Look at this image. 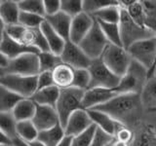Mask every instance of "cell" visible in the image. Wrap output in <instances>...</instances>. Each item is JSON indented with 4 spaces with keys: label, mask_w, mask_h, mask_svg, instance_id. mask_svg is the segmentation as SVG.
I'll list each match as a JSON object with an SVG mask.
<instances>
[{
    "label": "cell",
    "mask_w": 156,
    "mask_h": 146,
    "mask_svg": "<svg viewBox=\"0 0 156 146\" xmlns=\"http://www.w3.org/2000/svg\"><path fill=\"white\" fill-rule=\"evenodd\" d=\"M92 109L105 112L116 122L130 128L138 125L144 108L140 95L118 94L106 103Z\"/></svg>",
    "instance_id": "cell-1"
},
{
    "label": "cell",
    "mask_w": 156,
    "mask_h": 146,
    "mask_svg": "<svg viewBox=\"0 0 156 146\" xmlns=\"http://www.w3.org/2000/svg\"><path fill=\"white\" fill-rule=\"evenodd\" d=\"M85 91L74 87H68L60 90V96L57 100L55 109L60 120V124L65 128L70 115L79 109H82V99Z\"/></svg>",
    "instance_id": "cell-2"
},
{
    "label": "cell",
    "mask_w": 156,
    "mask_h": 146,
    "mask_svg": "<svg viewBox=\"0 0 156 146\" xmlns=\"http://www.w3.org/2000/svg\"><path fill=\"white\" fill-rule=\"evenodd\" d=\"M148 79V70L139 62L132 60L128 70L121 77L118 86L113 89L117 94L140 95Z\"/></svg>",
    "instance_id": "cell-3"
},
{
    "label": "cell",
    "mask_w": 156,
    "mask_h": 146,
    "mask_svg": "<svg viewBox=\"0 0 156 146\" xmlns=\"http://www.w3.org/2000/svg\"><path fill=\"white\" fill-rule=\"evenodd\" d=\"M118 24L120 28L122 46L126 50L136 42L156 36V34L153 31L149 30L146 27L140 26L136 23H135L127 13L126 9L122 7Z\"/></svg>",
    "instance_id": "cell-4"
},
{
    "label": "cell",
    "mask_w": 156,
    "mask_h": 146,
    "mask_svg": "<svg viewBox=\"0 0 156 146\" xmlns=\"http://www.w3.org/2000/svg\"><path fill=\"white\" fill-rule=\"evenodd\" d=\"M5 32L13 40L40 52H49V47L40 28H27L21 24H13L5 27Z\"/></svg>",
    "instance_id": "cell-5"
},
{
    "label": "cell",
    "mask_w": 156,
    "mask_h": 146,
    "mask_svg": "<svg viewBox=\"0 0 156 146\" xmlns=\"http://www.w3.org/2000/svg\"><path fill=\"white\" fill-rule=\"evenodd\" d=\"M127 51L132 60L148 70V78L152 77L156 65V36L136 42Z\"/></svg>",
    "instance_id": "cell-6"
},
{
    "label": "cell",
    "mask_w": 156,
    "mask_h": 146,
    "mask_svg": "<svg viewBox=\"0 0 156 146\" xmlns=\"http://www.w3.org/2000/svg\"><path fill=\"white\" fill-rule=\"evenodd\" d=\"M109 45L105 34L102 33L100 24L95 19L90 31L79 43L80 49L91 61L101 57L106 47Z\"/></svg>",
    "instance_id": "cell-7"
},
{
    "label": "cell",
    "mask_w": 156,
    "mask_h": 146,
    "mask_svg": "<svg viewBox=\"0 0 156 146\" xmlns=\"http://www.w3.org/2000/svg\"><path fill=\"white\" fill-rule=\"evenodd\" d=\"M101 60L115 75L121 78L128 70L132 57L123 47L109 44L102 54Z\"/></svg>",
    "instance_id": "cell-8"
},
{
    "label": "cell",
    "mask_w": 156,
    "mask_h": 146,
    "mask_svg": "<svg viewBox=\"0 0 156 146\" xmlns=\"http://www.w3.org/2000/svg\"><path fill=\"white\" fill-rule=\"evenodd\" d=\"M91 76L89 89L91 88H105V89H115L118 86L121 78L115 75L107 67L101 57L93 60L88 68Z\"/></svg>",
    "instance_id": "cell-9"
},
{
    "label": "cell",
    "mask_w": 156,
    "mask_h": 146,
    "mask_svg": "<svg viewBox=\"0 0 156 146\" xmlns=\"http://www.w3.org/2000/svg\"><path fill=\"white\" fill-rule=\"evenodd\" d=\"M0 85L14 92L23 99H30L37 89V76L5 74L0 80Z\"/></svg>",
    "instance_id": "cell-10"
},
{
    "label": "cell",
    "mask_w": 156,
    "mask_h": 146,
    "mask_svg": "<svg viewBox=\"0 0 156 146\" xmlns=\"http://www.w3.org/2000/svg\"><path fill=\"white\" fill-rule=\"evenodd\" d=\"M6 74H16L22 76H37L40 73L38 54L27 53L16 58L9 61L5 68Z\"/></svg>",
    "instance_id": "cell-11"
},
{
    "label": "cell",
    "mask_w": 156,
    "mask_h": 146,
    "mask_svg": "<svg viewBox=\"0 0 156 146\" xmlns=\"http://www.w3.org/2000/svg\"><path fill=\"white\" fill-rule=\"evenodd\" d=\"M60 57L62 63L72 67L73 69H88L92 61L79 46L70 41L66 42Z\"/></svg>",
    "instance_id": "cell-12"
},
{
    "label": "cell",
    "mask_w": 156,
    "mask_h": 146,
    "mask_svg": "<svg viewBox=\"0 0 156 146\" xmlns=\"http://www.w3.org/2000/svg\"><path fill=\"white\" fill-rule=\"evenodd\" d=\"M118 95L113 89H105V88H91L84 92L82 99V109L89 110L97 106L106 103L111 99Z\"/></svg>",
    "instance_id": "cell-13"
},
{
    "label": "cell",
    "mask_w": 156,
    "mask_h": 146,
    "mask_svg": "<svg viewBox=\"0 0 156 146\" xmlns=\"http://www.w3.org/2000/svg\"><path fill=\"white\" fill-rule=\"evenodd\" d=\"M94 22L95 19L91 15L84 12L72 18L68 41L74 43L76 45H79V43L83 40V38L90 31L93 24H94Z\"/></svg>",
    "instance_id": "cell-14"
},
{
    "label": "cell",
    "mask_w": 156,
    "mask_h": 146,
    "mask_svg": "<svg viewBox=\"0 0 156 146\" xmlns=\"http://www.w3.org/2000/svg\"><path fill=\"white\" fill-rule=\"evenodd\" d=\"M31 121L38 131L50 130L60 124L55 107L38 104H36V111Z\"/></svg>",
    "instance_id": "cell-15"
},
{
    "label": "cell",
    "mask_w": 156,
    "mask_h": 146,
    "mask_svg": "<svg viewBox=\"0 0 156 146\" xmlns=\"http://www.w3.org/2000/svg\"><path fill=\"white\" fill-rule=\"evenodd\" d=\"M93 125V122L88 114L87 110L79 109L70 115L68 118L66 125L65 126V134L67 136H74L84 133Z\"/></svg>",
    "instance_id": "cell-16"
},
{
    "label": "cell",
    "mask_w": 156,
    "mask_h": 146,
    "mask_svg": "<svg viewBox=\"0 0 156 146\" xmlns=\"http://www.w3.org/2000/svg\"><path fill=\"white\" fill-rule=\"evenodd\" d=\"M0 52H1L9 61L13 60V58H16L19 56L23 55V54H27V53L39 54V51L36 50L35 48L23 45V44L13 40L11 37H9L7 35L6 32L4 33L3 39L1 43H0Z\"/></svg>",
    "instance_id": "cell-17"
},
{
    "label": "cell",
    "mask_w": 156,
    "mask_h": 146,
    "mask_svg": "<svg viewBox=\"0 0 156 146\" xmlns=\"http://www.w3.org/2000/svg\"><path fill=\"white\" fill-rule=\"evenodd\" d=\"M45 21L50 24V26L60 35L65 41L69 39V31L72 18L67 16L66 14L60 11L53 16L45 17Z\"/></svg>",
    "instance_id": "cell-18"
},
{
    "label": "cell",
    "mask_w": 156,
    "mask_h": 146,
    "mask_svg": "<svg viewBox=\"0 0 156 146\" xmlns=\"http://www.w3.org/2000/svg\"><path fill=\"white\" fill-rule=\"evenodd\" d=\"M87 112L90 116L93 124L96 125L97 128L101 129L107 134L112 135L114 137L116 128L119 124L118 122H116L114 119H112L109 115H107L105 112H101L99 110L89 109V110H87Z\"/></svg>",
    "instance_id": "cell-19"
},
{
    "label": "cell",
    "mask_w": 156,
    "mask_h": 146,
    "mask_svg": "<svg viewBox=\"0 0 156 146\" xmlns=\"http://www.w3.org/2000/svg\"><path fill=\"white\" fill-rule=\"evenodd\" d=\"M40 30L42 31L44 37L48 44L49 51L56 56H61V54L65 48L66 42L54 30L46 21H44L40 26Z\"/></svg>",
    "instance_id": "cell-20"
},
{
    "label": "cell",
    "mask_w": 156,
    "mask_h": 146,
    "mask_svg": "<svg viewBox=\"0 0 156 146\" xmlns=\"http://www.w3.org/2000/svg\"><path fill=\"white\" fill-rule=\"evenodd\" d=\"M54 85L58 89H66L71 87L73 78H74V69L65 63H61L55 67L52 71Z\"/></svg>",
    "instance_id": "cell-21"
},
{
    "label": "cell",
    "mask_w": 156,
    "mask_h": 146,
    "mask_svg": "<svg viewBox=\"0 0 156 146\" xmlns=\"http://www.w3.org/2000/svg\"><path fill=\"white\" fill-rule=\"evenodd\" d=\"M130 146H156V131L152 126L143 124L138 131L134 133V138Z\"/></svg>",
    "instance_id": "cell-22"
},
{
    "label": "cell",
    "mask_w": 156,
    "mask_h": 146,
    "mask_svg": "<svg viewBox=\"0 0 156 146\" xmlns=\"http://www.w3.org/2000/svg\"><path fill=\"white\" fill-rule=\"evenodd\" d=\"M20 9L18 2L15 0H2L0 1V17L5 26L19 23Z\"/></svg>",
    "instance_id": "cell-23"
},
{
    "label": "cell",
    "mask_w": 156,
    "mask_h": 146,
    "mask_svg": "<svg viewBox=\"0 0 156 146\" xmlns=\"http://www.w3.org/2000/svg\"><path fill=\"white\" fill-rule=\"evenodd\" d=\"M36 111V103L31 99H23L14 107L12 114L18 122L32 120Z\"/></svg>",
    "instance_id": "cell-24"
},
{
    "label": "cell",
    "mask_w": 156,
    "mask_h": 146,
    "mask_svg": "<svg viewBox=\"0 0 156 146\" xmlns=\"http://www.w3.org/2000/svg\"><path fill=\"white\" fill-rule=\"evenodd\" d=\"M60 90L56 86H51L45 89L38 90L33 94L30 99L38 105H46L55 107L60 96Z\"/></svg>",
    "instance_id": "cell-25"
},
{
    "label": "cell",
    "mask_w": 156,
    "mask_h": 146,
    "mask_svg": "<svg viewBox=\"0 0 156 146\" xmlns=\"http://www.w3.org/2000/svg\"><path fill=\"white\" fill-rule=\"evenodd\" d=\"M140 96L144 109L149 111L156 108V76L148 78Z\"/></svg>",
    "instance_id": "cell-26"
},
{
    "label": "cell",
    "mask_w": 156,
    "mask_h": 146,
    "mask_svg": "<svg viewBox=\"0 0 156 146\" xmlns=\"http://www.w3.org/2000/svg\"><path fill=\"white\" fill-rule=\"evenodd\" d=\"M65 135V130L61 124H58L50 130L39 131L36 140L41 142L44 146H58Z\"/></svg>",
    "instance_id": "cell-27"
},
{
    "label": "cell",
    "mask_w": 156,
    "mask_h": 146,
    "mask_svg": "<svg viewBox=\"0 0 156 146\" xmlns=\"http://www.w3.org/2000/svg\"><path fill=\"white\" fill-rule=\"evenodd\" d=\"M23 99L22 96L0 85V113L12 112L18 102Z\"/></svg>",
    "instance_id": "cell-28"
},
{
    "label": "cell",
    "mask_w": 156,
    "mask_h": 146,
    "mask_svg": "<svg viewBox=\"0 0 156 146\" xmlns=\"http://www.w3.org/2000/svg\"><path fill=\"white\" fill-rule=\"evenodd\" d=\"M121 7L119 5H112L104 8L100 11L92 15V17L97 21L108 23H118L120 19Z\"/></svg>",
    "instance_id": "cell-29"
},
{
    "label": "cell",
    "mask_w": 156,
    "mask_h": 146,
    "mask_svg": "<svg viewBox=\"0 0 156 146\" xmlns=\"http://www.w3.org/2000/svg\"><path fill=\"white\" fill-rule=\"evenodd\" d=\"M0 130L11 139L17 137V121L15 120L12 112L0 113Z\"/></svg>",
    "instance_id": "cell-30"
},
{
    "label": "cell",
    "mask_w": 156,
    "mask_h": 146,
    "mask_svg": "<svg viewBox=\"0 0 156 146\" xmlns=\"http://www.w3.org/2000/svg\"><path fill=\"white\" fill-rule=\"evenodd\" d=\"M37 129L33 125L32 121H23L17 123V135L18 137L22 138L23 140L30 143L32 141H35L38 136Z\"/></svg>",
    "instance_id": "cell-31"
},
{
    "label": "cell",
    "mask_w": 156,
    "mask_h": 146,
    "mask_svg": "<svg viewBox=\"0 0 156 146\" xmlns=\"http://www.w3.org/2000/svg\"><path fill=\"white\" fill-rule=\"evenodd\" d=\"M97 22L100 24L101 31L105 34V36L107 39V41L109 42V44H113V45H116V46L123 47L121 42L120 28H119L118 23H104L100 21H97Z\"/></svg>",
    "instance_id": "cell-32"
},
{
    "label": "cell",
    "mask_w": 156,
    "mask_h": 146,
    "mask_svg": "<svg viewBox=\"0 0 156 146\" xmlns=\"http://www.w3.org/2000/svg\"><path fill=\"white\" fill-rule=\"evenodd\" d=\"M145 27L156 34V0H143Z\"/></svg>",
    "instance_id": "cell-33"
},
{
    "label": "cell",
    "mask_w": 156,
    "mask_h": 146,
    "mask_svg": "<svg viewBox=\"0 0 156 146\" xmlns=\"http://www.w3.org/2000/svg\"><path fill=\"white\" fill-rule=\"evenodd\" d=\"M38 58L40 72L53 71L54 68L62 63L61 57L54 55L51 52H40L38 54Z\"/></svg>",
    "instance_id": "cell-34"
},
{
    "label": "cell",
    "mask_w": 156,
    "mask_h": 146,
    "mask_svg": "<svg viewBox=\"0 0 156 146\" xmlns=\"http://www.w3.org/2000/svg\"><path fill=\"white\" fill-rule=\"evenodd\" d=\"M17 2L20 11L35 14L45 18L43 0H19Z\"/></svg>",
    "instance_id": "cell-35"
},
{
    "label": "cell",
    "mask_w": 156,
    "mask_h": 146,
    "mask_svg": "<svg viewBox=\"0 0 156 146\" xmlns=\"http://www.w3.org/2000/svg\"><path fill=\"white\" fill-rule=\"evenodd\" d=\"M112 5H119L116 0H83V12L89 15L95 14L100 10Z\"/></svg>",
    "instance_id": "cell-36"
},
{
    "label": "cell",
    "mask_w": 156,
    "mask_h": 146,
    "mask_svg": "<svg viewBox=\"0 0 156 146\" xmlns=\"http://www.w3.org/2000/svg\"><path fill=\"white\" fill-rule=\"evenodd\" d=\"M45 21V18L38 16L35 14L27 13L20 11L19 15V24L27 27V28H38L40 27L41 23Z\"/></svg>",
    "instance_id": "cell-37"
},
{
    "label": "cell",
    "mask_w": 156,
    "mask_h": 146,
    "mask_svg": "<svg viewBox=\"0 0 156 146\" xmlns=\"http://www.w3.org/2000/svg\"><path fill=\"white\" fill-rule=\"evenodd\" d=\"M124 9H126L127 13H128V15L135 23H136L140 26L145 27L144 12V8H143V5H141L140 1L133 0V2H132L128 7L124 8Z\"/></svg>",
    "instance_id": "cell-38"
},
{
    "label": "cell",
    "mask_w": 156,
    "mask_h": 146,
    "mask_svg": "<svg viewBox=\"0 0 156 146\" xmlns=\"http://www.w3.org/2000/svg\"><path fill=\"white\" fill-rule=\"evenodd\" d=\"M61 11L74 18L83 12V0H61Z\"/></svg>",
    "instance_id": "cell-39"
},
{
    "label": "cell",
    "mask_w": 156,
    "mask_h": 146,
    "mask_svg": "<svg viewBox=\"0 0 156 146\" xmlns=\"http://www.w3.org/2000/svg\"><path fill=\"white\" fill-rule=\"evenodd\" d=\"M90 82L91 76L88 69H74V78L71 87L86 91L89 89Z\"/></svg>",
    "instance_id": "cell-40"
},
{
    "label": "cell",
    "mask_w": 156,
    "mask_h": 146,
    "mask_svg": "<svg viewBox=\"0 0 156 146\" xmlns=\"http://www.w3.org/2000/svg\"><path fill=\"white\" fill-rule=\"evenodd\" d=\"M96 130H97L96 125L93 124L89 129L84 131V133L72 137L70 146H90L92 139L95 135Z\"/></svg>",
    "instance_id": "cell-41"
},
{
    "label": "cell",
    "mask_w": 156,
    "mask_h": 146,
    "mask_svg": "<svg viewBox=\"0 0 156 146\" xmlns=\"http://www.w3.org/2000/svg\"><path fill=\"white\" fill-rule=\"evenodd\" d=\"M114 138L116 140L122 141V142H126L131 144L132 140L134 138V131L132 130L129 127H126L122 124H118L114 134Z\"/></svg>",
    "instance_id": "cell-42"
},
{
    "label": "cell",
    "mask_w": 156,
    "mask_h": 146,
    "mask_svg": "<svg viewBox=\"0 0 156 146\" xmlns=\"http://www.w3.org/2000/svg\"><path fill=\"white\" fill-rule=\"evenodd\" d=\"M113 139H114V137L112 135L107 134L104 130L97 128L95 135L92 139V142H91L90 146H106Z\"/></svg>",
    "instance_id": "cell-43"
},
{
    "label": "cell",
    "mask_w": 156,
    "mask_h": 146,
    "mask_svg": "<svg viewBox=\"0 0 156 146\" xmlns=\"http://www.w3.org/2000/svg\"><path fill=\"white\" fill-rule=\"evenodd\" d=\"M51 86H55L53 82V76H52V71H44L40 72L37 75V89L38 90H42L45 89V88L51 87Z\"/></svg>",
    "instance_id": "cell-44"
},
{
    "label": "cell",
    "mask_w": 156,
    "mask_h": 146,
    "mask_svg": "<svg viewBox=\"0 0 156 146\" xmlns=\"http://www.w3.org/2000/svg\"><path fill=\"white\" fill-rule=\"evenodd\" d=\"M45 17L53 16L61 11V0H43Z\"/></svg>",
    "instance_id": "cell-45"
},
{
    "label": "cell",
    "mask_w": 156,
    "mask_h": 146,
    "mask_svg": "<svg viewBox=\"0 0 156 146\" xmlns=\"http://www.w3.org/2000/svg\"><path fill=\"white\" fill-rule=\"evenodd\" d=\"M12 146H30V144H29L28 142H27V141H24L23 140L22 138H20V137H17L16 138H14L12 140V143H11Z\"/></svg>",
    "instance_id": "cell-46"
},
{
    "label": "cell",
    "mask_w": 156,
    "mask_h": 146,
    "mask_svg": "<svg viewBox=\"0 0 156 146\" xmlns=\"http://www.w3.org/2000/svg\"><path fill=\"white\" fill-rule=\"evenodd\" d=\"M71 141H72L71 136L65 135V137L61 140V142L58 144V146H70L71 145Z\"/></svg>",
    "instance_id": "cell-47"
},
{
    "label": "cell",
    "mask_w": 156,
    "mask_h": 146,
    "mask_svg": "<svg viewBox=\"0 0 156 146\" xmlns=\"http://www.w3.org/2000/svg\"><path fill=\"white\" fill-rule=\"evenodd\" d=\"M11 139H10L8 136L5 135L1 130H0V144H7V145H11Z\"/></svg>",
    "instance_id": "cell-48"
},
{
    "label": "cell",
    "mask_w": 156,
    "mask_h": 146,
    "mask_svg": "<svg viewBox=\"0 0 156 146\" xmlns=\"http://www.w3.org/2000/svg\"><path fill=\"white\" fill-rule=\"evenodd\" d=\"M9 64V60L5 57L3 54L0 52V67L2 68H6Z\"/></svg>",
    "instance_id": "cell-49"
},
{
    "label": "cell",
    "mask_w": 156,
    "mask_h": 146,
    "mask_svg": "<svg viewBox=\"0 0 156 146\" xmlns=\"http://www.w3.org/2000/svg\"><path fill=\"white\" fill-rule=\"evenodd\" d=\"M5 24L2 21L1 17H0V43H1L2 39H3V36H4V33H5Z\"/></svg>",
    "instance_id": "cell-50"
},
{
    "label": "cell",
    "mask_w": 156,
    "mask_h": 146,
    "mask_svg": "<svg viewBox=\"0 0 156 146\" xmlns=\"http://www.w3.org/2000/svg\"><path fill=\"white\" fill-rule=\"evenodd\" d=\"M112 146H130V144L126 142H122V141H119V140H116L114 138L113 142H112Z\"/></svg>",
    "instance_id": "cell-51"
},
{
    "label": "cell",
    "mask_w": 156,
    "mask_h": 146,
    "mask_svg": "<svg viewBox=\"0 0 156 146\" xmlns=\"http://www.w3.org/2000/svg\"><path fill=\"white\" fill-rule=\"evenodd\" d=\"M30 144V146H44L41 142H39L38 140H35V141H32V142L29 143Z\"/></svg>",
    "instance_id": "cell-52"
},
{
    "label": "cell",
    "mask_w": 156,
    "mask_h": 146,
    "mask_svg": "<svg viewBox=\"0 0 156 146\" xmlns=\"http://www.w3.org/2000/svg\"><path fill=\"white\" fill-rule=\"evenodd\" d=\"M6 74V71H5V68H2V67H0V80L2 79V77Z\"/></svg>",
    "instance_id": "cell-53"
},
{
    "label": "cell",
    "mask_w": 156,
    "mask_h": 146,
    "mask_svg": "<svg viewBox=\"0 0 156 146\" xmlns=\"http://www.w3.org/2000/svg\"><path fill=\"white\" fill-rule=\"evenodd\" d=\"M148 112H151V113H155L156 114V108L155 109H152V110H149Z\"/></svg>",
    "instance_id": "cell-54"
},
{
    "label": "cell",
    "mask_w": 156,
    "mask_h": 146,
    "mask_svg": "<svg viewBox=\"0 0 156 146\" xmlns=\"http://www.w3.org/2000/svg\"><path fill=\"white\" fill-rule=\"evenodd\" d=\"M152 76H156V65H155V68H154V71H153V75Z\"/></svg>",
    "instance_id": "cell-55"
},
{
    "label": "cell",
    "mask_w": 156,
    "mask_h": 146,
    "mask_svg": "<svg viewBox=\"0 0 156 146\" xmlns=\"http://www.w3.org/2000/svg\"><path fill=\"white\" fill-rule=\"evenodd\" d=\"M113 140H114V139H113ZM113 140H112V141H111V142H110V143H108V144H107L106 146H112V142H113Z\"/></svg>",
    "instance_id": "cell-56"
},
{
    "label": "cell",
    "mask_w": 156,
    "mask_h": 146,
    "mask_svg": "<svg viewBox=\"0 0 156 146\" xmlns=\"http://www.w3.org/2000/svg\"><path fill=\"white\" fill-rule=\"evenodd\" d=\"M0 146H11V145H7V144H0Z\"/></svg>",
    "instance_id": "cell-57"
},
{
    "label": "cell",
    "mask_w": 156,
    "mask_h": 146,
    "mask_svg": "<svg viewBox=\"0 0 156 146\" xmlns=\"http://www.w3.org/2000/svg\"><path fill=\"white\" fill-rule=\"evenodd\" d=\"M11 146H12V145H11Z\"/></svg>",
    "instance_id": "cell-58"
}]
</instances>
